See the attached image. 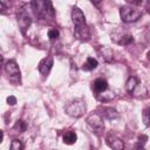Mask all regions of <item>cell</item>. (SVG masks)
<instances>
[{
	"instance_id": "cell-1",
	"label": "cell",
	"mask_w": 150,
	"mask_h": 150,
	"mask_svg": "<svg viewBox=\"0 0 150 150\" xmlns=\"http://www.w3.org/2000/svg\"><path fill=\"white\" fill-rule=\"evenodd\" d=\"M71 20L75 26V35L80 40L89 39V29L86 25V18L82 11L77 7H74L71 11Z\"/></svg>"
},
{
	"instance_id": "cell-2",
	"label": "cell",
	"mask_w": 150,
	"mask_h": 150,
	"mask_svg": "<svg viewBox=\"0 0 150 150\" xmlns=\"http://www.w3.org/2000/svg\"><path fill=\"white\" fill-rule=\"evenodd\" d=\"M120 15H121L122 21H124V22H135L142 16V12H141V9H138L137 7H135L132 5L131 6L125 5V6L121 7Z\"/></svg>"
},
{
	"instance_id": "cell-3",
	"label": "cell",
	"mask_w": 150,
	"mask_h": 150,
	"mask_svg": "<svg viewBox=\"0 0 150 150\" xmlns=\"http://www.w3.org/2000/svg\"><path fill=\"white\" fill-rule=\"evenodd\" d=\"M64 110L71 117H80L86 111V102L83 100H81V98L71 101L66 105Z\"/></svg>"
},
{
	"instance_id": "cell-4",
	"label": "cell",
	"mask_w": 150,
	"mask_h": 150,
	"mask_svg": "<svg viewBox=\"0 0 150 150\" xmlns=\"http://www.w3.org/2000/svg\"><path fill=\"white\" fill-rule=\"evenodd\" d=\"M33 9L35 12L36 16L40 18H48L49 13L53 15V8H52V4L50 2H46V1H33L32 2Z\"/></svg>"
},
{
	"instance_id": "cell-5",
	"label": "cell",
	"mask_w": 150,
	"mask_h": 150,
	"mask_svg": "<svg viewBox=\"0 0 150 150\" xmlns=\"http://www.w3.org/2000/svg\"><path fill=\"white\" fill-rule=\"evenodd\" d=\"M87 123L88 125L95 131V132H100L104 129V123L102 120V116L98 114H91L88 116L87 118Z\"/></svg>"
},
{
	"instance_id": "cell-6",
	"label": "cell",
	"mask_w": 150,
	"mask_h": 150,
	"mask_svg": "<svg viewBox=\"0 0 150 150\" xmlns=\"http://www.w3.org/2000/svg\"><path fill=\"white\" fill-rule=\"evenodd\" d=\"M105 143L108 144L109 148H111L112 150H123L124 149V143L123 141L117 137L116 135H112V134H109L107 135L105 137Z\"/></svg>"
},
{
	"instance_id": "cell-7",
	"label": "cell",
	"mask_w": 150,
	"mask_h": 150,
	"mask_svg": "<svg viewBox=\"0 0 150 150\" xmlns=\"http://www.w3.org/2000/svg\"><path fill=\"white\" fill-rule=\"evenodd\" d=\"M5 70L11 79H20V69L14 61H7L5 64Z\"/></svg>"
},
{
	"instance_id": "cell-8",
	"label": "cell",
	"mask_w": 150,
	"mask_h": 150,
	"mask_svg": "<svg viewBox=\"0 0 150 150\" xmlns=\"http://www.w3.org/2000/svg\"><path fill=\"white\" fill-rule=\"evenodd\" d=\"M53 67V57L52 56H48V57H45L40 63H39V71L42 74V75H47L50 69Z\"/></svg>"
},
{
	"instance_id": "cell-9",
	"label": "cell",
	"mask_w": 150,
	"mask_h": 150,
	"mask_svg": "<svg viewBox=\"0 0 150 150\" xmlns=\"http://www.w3.org/2000/svg\"><path fill=\"white\" fill-rule=\"evenodd\" d=\"M93 89L96 91V93H103L108 89V82L107 80L104 79H96L94 82H93Z\"/></svg>"
},
{
	"instance_id": "cell-10",
	"label": "cell",
	"mask_w": 150,
	"mask_h": 150,
	"mask_svg": "<svg viewBox=\"0 0 150 150\" xmlns=\"http://www.w3.org/2000/svg\"><path fill=\"white\" fill-rule=\"evenodd\" d=\"M18 21H19L20 26L22 27V29H25L26 27L29 26V23H30V18H29V15H28L26 12H21V13L18 15Z\"/></svg>"
},
{
	"instance_id": "cell-11",
	"label": "cell",
	"mask_w": 150,
	"mask_h": 150,
	"mask_svg": "<svg viewBox=\"0 0 150 150\" xmlns=\"http://www.w3.org/2000/svg\"><path fill=\"white\" fill-rule=\"evenodd\" d=\"M76 139H77V136H76V134L73 130H67L63 134V142L66 144H69V145L70 144H74L76 142Z\"/></svg>"
},
{
	"instance_id": "cell-12",
	"label": "cell",
	"mask_w": 150,
	"mask_h": 150,
	"mask_svg": "<svg viewBox=\"0 0 150 150\" xmlns=\"http://www.w3.org/2000/svg\"><path fill=\"white\" fill-rule=\"evenodd\" d=\"M97 64H98L97 60H95L94 57H88L86 63L82 66V69L83 70H93V69H95L97 67Z\"/></svg>"
},
{
	"instance_id": "cell-13",
	"label": "cell",
	"mask_w": 150,
	"mask_h": 150,
	"mask_svg": "<svg viewBox=\"0 0 150 150\" xmlns=\"http://www.w3.org/2000/svg\"><path fill=\"white\" fill-rule=\"evenodd\" d=\"M103 116L108 120H114L118 117V112L112 108H103Z\"/></svg>"
},
{
	"instance_id": "cell-14",
	"label": "cell",
	"mask_w": 150,
	"mask_h": 150,
	"mask_svg": "<svg viewBox=\"0 0 150 150\" xmlns=\"http://www.w3.org/2000/svg\"><path fill=\"white\" fill-rule=\"evenodd\" d=\"M136 86H137V80H136L135 77H129V80L127 81V84H125L128 93H130V94H131V93L135 90Z\"/></svg>"
},
{
	"instance_id": "cell-15",
	"label": "cell",
	"mask_w": 150,
	"mask_h": 150,
	"mask_svg": "<svg viewBox=\"0 0 150 150\" xmlns=\"http://www.w3.org/2000/svg\"><path fill=\"white\" fill-rule=\"evenodd\" d=\"M146 141H148V137L145 135H141L136 143V150H144V144L146 143Z\"/></svg>"
},
{
	"instance_id": "cell-16",
	"label": "cell",
	"mask_w": 150,
	"mask_h": 150,
	"mask_svg": "<svg viewBox=\"0 0 150 150\" xmlns=\"http://www.w3.org/2000/svg\"><path fill=\"white\" fill-rule=\"evenodd\" d=\"M134 41V38H132V35H130V34H123L122 36H121V40L120 41H117L120 45H129V43H131Z\"/></svg>"
},
{
	"instance_id": "cell-17",
	"label": "cell",
	"mask_w": 150,
	"mask_h": 150,
	"mask_svg": "<svg viewBox=\"0 0 150 150\" xmlns=\"http://www.w3.org/2000/svg\"><path fill=\"white\" fill-rule=\"evenodd\" d=\"M142 118L143 122L146 127H150V108H145L142 112Z\"/></svg>"
},
{
	"instance_id": "cell-18",
	"label": "cell",
	"mask_w": 150,
	"mask_h": 150,
	"mask_svg": "<svg viewBox=\"0 0 150 150\" xmlns=\"http://www.w3.org/2000/svg\"><path fill=\"white\" fill-rule=\"evenodd\" d=\"M23 144L20 139H13L11 142V150H22Z\"/></svg>"
},
{
	"instance_id": "cell-19",
	"label": "cell",
	"mask_w": 150,
	"mask_h": 150,
	"mask_svg": "<svg viewBox=\"0 0 150 150\" xmlns=\"http://www.w3.org/2000/svg\"><path fill=\"white\" fill-rule=\"evenodd\" d=\"M14 129H15L16 131H19V132H23V131L26 130V123L20 120V121H18V122L14 124Z\"/></svg>"
},
{
	"instance_id": "cell-20",
	"label": "cell",
	"mask_w": 150,
	"mask_h": 150,
	"mask_svg": "<svg viewBox=\"0 0 150 150\" xmlns=\"http://www.w3.org/2000/svg\"><path fill=\"white\" fill-rule=\"evenodd\" d=\"M59 36V30L57 29H49L48 30V38L50 39V40H54V39H56Z\"/></svg>"
},
{
	"instance_id": "cell-21",
	"label": "cell",
	"mask_w": 150,
	"mask_h": 150,
	"mask_svg": "<svg viewBox=\"0 0 150 150\" xmlns=\"http://www.w3.org/2000/svg\"><path fill=\"white\" fill-rule=\"evenodd\" d=\"M7 102H8V104L14 105V104L16 103V98H15L14 96H8V97H7Z\"/></svg>"
},
{
	"instance_id": "cell-22",
	"label": "cell",
	"mask_w": 150,
	"mask_h": 150,
	"mask_svg": "<svg viewBox=\"0 0 150 150\" xmlns=\"http://www.w3.org/2000/svg\"><path fill=\"white\" fill-rule=\"evenodd\" d=\"M145 8H146V11L150 13V1H148V2H146V5H145Z\"/></svg>"
}]
</instances>
